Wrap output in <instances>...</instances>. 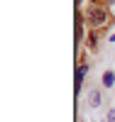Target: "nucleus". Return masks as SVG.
<instances>
[{"label": "nucleus", "instance_id": "f257e3e1", "mask_svg": "<svg viewBox=\"0 0 115 122\" xmlns=\"http://www.w3.org/2000/svg\"><path fill=\"white\" fill-rule=\"evenodd\" d=\"M88 17H91V22L96 25V27H100L103 22H105L108 20V12L103 7H91V12H88Z\"/></svg>", "mask_w": 115, "mask_h": 122}, {"label": "nucleus", "instance_id": "f03ea898", "mask_svg": "<svg viewBox=\"0 0 115 122\" xmlns=\"http://www.w3.org/2000/svg\"><path fill=\"white\" fill-rule=\"evenodd\" d=\"M83 76H86V66L81 64V66L76 68V88H81V83H83Z\"/></svg>", "mask_w": 115, "mask_h": 122}, {"label": "nucleus", "instance_id": "7ed1b4c3", "mask_svg": "<svg viewBox=\"0 0 115 122\" xmlns=\"http://www.w3.org/2000/svg\"><path fill=\"white\" fill-rule=\"evenodd\" d=\"M115 83V73H113V71H105V73H103V86H113Z\"/></svg>", "mask_w": 115, "mask_h": 122}, {"label": "nucleus", "instance_id": "20e7f679", "mask_svg": "<svg viewBox=\"0 0 115 122\" xmlns=\"http://www.w3.org/2000/svg\"><path fill=\"white\" fill-rule=\"evenodd\" d=\"M91 105H93V107L100 105V93H98V90H91Z\"/></svg>", "mask_w": 115, "mask_h": 122}, {"label": "nucleus", "instance_id": "39448f33", "mask_svg": "<svg viewBox=\"0 0 115 122\" xmlns=\"http://www.w3.org/2000/svg\"><path fill=\"white\" fill-rule=\"evenodd\" d=\"M110 42H115V34H113V37H110Z\"/></svg>", "mask_w": 115, "mask_h": 122}, {"label": "nucleus", "instance_id": "423d86ee", "mask_svg": "<svg viewBox=\"0 0 115 122\" xmlns=\"http://www.w3.org/2000/svg\"><path fill=\"white\" fill-rule=\"evenodd\" d=\"M110 3H113V5H115V0H110Z\"/></svg>", "mask_w": 115, "mask_h": 122}]
</instances>
